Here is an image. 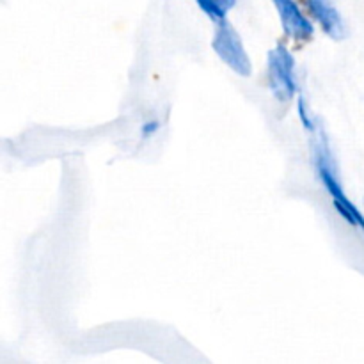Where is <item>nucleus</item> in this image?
<instances>
[{
    "label": "nucleus",
    "mask_w": 364,
    "mask_h": 364,
    "mask_svg": "<svg viewBox=\"0 0 364 364\" xmlns=\"http://www.w3.org/2000/svg\"><path fill=\"white\" fill-rule=\"evenodd\" d=\"M313 164L315 171L318 174L320 181L333 198L334 208L345 219V223L350 224L352 228H359L364 233V215L361 210L348 199L343 185H341L340 176H338L336 160H334L333 151L329 148V141L326 137V132L320 127L313 132Z\"/></svg>",
    "instance_id": "nucleus-1"
},
{
    "label": "nucleus",
    "mask_w": 364,
    "mask_h": 364,
    "mask_svg": "<svg viewBox=\"0 0 364 364\" xmlns=\"http://www.w3.org/2000/svg\"><path fill=\"white\" fill-rule=\"evenodd\" d=\"M269 68V87L279 102H290L297 95L295 78V57L284 45H277L267 55Z\"/></svg>",
    "instance_id": "nucleus-2"
},
{
    "label": "nucleus",
    "mask_w": 364,
    "mask_h": 364,
    "mask_svg": "<svg viewBox=\"0 0 364 364\" xmlns=\"http://www.w3.org/2000/svg\"><path fill=\"white\" fill-rule=\"evenodd\" d=\"M279 14L284 34L295 41H309L315 36V27L309 18L302 13L295 0H272Z\"/></svg>",
    "instance_id": "nucleus-4"
},
{
    "label": "nucleus",
    "mask_w": 364,
    "mask_h": 364,
    "mask_svg": "<svg viewBox=\"0 0 364 364\" xmlns=\"http://www.w3.org/2000/svg\"><path fill=\"white\" fill-rule=\"evenodd\" d=\"M196 4L210 20L219 23L228 20V13L237 6V0H196Z\"/></svg>",
    "instance_id": "nucleus-6"
},
{
    "label": "nucleus",
    "mask_w": 364,
    "mask_h": 364,
    "mask_svg": "<svg viewBox=\"0 0 364 364\" xmlns=\"http://www.w3.org/2000/svg\"><path fill=\"white\" fill-rule=\"evenodd\" d=\"M297 114H299V119H301L302 127L306 128L308 132H315L318 128V123H315V117L311 116L309 112V105H308V100L304 96H299V102H297Z\"/></svg>",
    "instance_id": "nucleus-7"
},
{
    "label": "nucleus",
    "mask_w": 364,
    "mask_h": 364,
    "mask_svg": "<svg viewBox=\"0 0 364 364\" xmlns=\"http://www.w3.org/2000/svg\"><path fill=\"white\" fill-rule=\"evenodd\" d=\"M304 4L313 20L322 27L326 34H329L333 39L347 38V25L333 0H304Z\"/></svg>",
    "instance_id": "nucleus-5"
},
{
    "label": "nucleus",
    "mask_w": 364,
    "mask_h": 364,
    "mask_svg": "<svg viewBox=\"0 0 364 364\" xmlns=\"http://www.w3.org/2000/svg\"><path fill=\"white\" fill-rule=\"evenodd\" d=\"M159 130H160V121L151 119V121H146V123L142 124L141 134L144 139H149V137H153V135H155Z\"/></svg>",
    "instance_id": "nucleus-8"
},
{
    "label": "nucleus",
    "mask_w": 364,
    "mask_h": 364,
    "mask_svg": "<svg viewBox=\"0 0 364 364\" xmlns=\"http://www.w3.org/2000/svg\"><path fill=\"white\" fill-rule=\"evenodd\" d=\"M212 48L215 50L220 60L226 66H230L235 73L242 75V77H249L252 73L251 60H249L247 52H245L242 38L228 20L217 23L215 34H213L212 39Z\"/></svg>",
    "instance_id": "nucleus-3"
}]
</instances>
